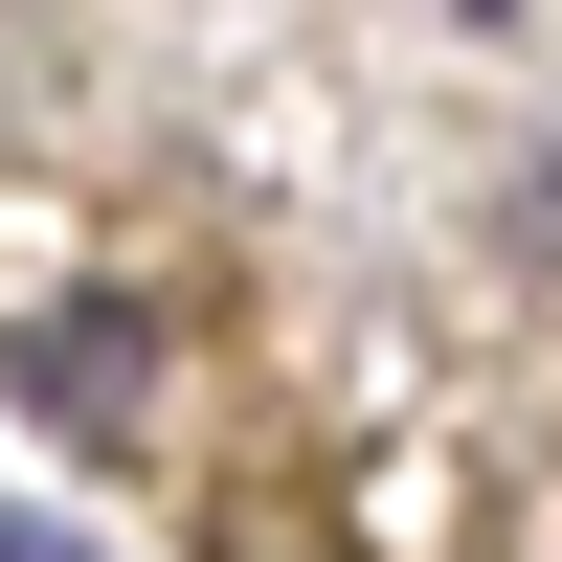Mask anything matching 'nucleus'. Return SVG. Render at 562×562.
<instances>
[{"instance_id":"nucleus-1","label":"nucleus","mask_w":562,"mask_h":562,"mask_svg":"<svg viewBox=\"0 0 562 562\" xmlns=\"http://www.w3.org/2000/svg\"><path fill=\"white\" fill-rule=\"evenodd\" d=\"M23 405H45V428H135V405H158V338H135L113 293H68V315L23 338Z\"/></svg>"},{"instance_id":"nucleus-3","label":"nucleus","mask_w":562,"mask_h":562,"mask_svg":"<svg viewBox=\"0 0 562 562\" xmlns=\"http://www.w3.org/2000/svg\"><path fill=\"white\" fill-rule=\"evenodd\" d=\"M473 23H495V0H473Z\"/></svg>"},{"instance_id":"nucleus-2","label":"nucleus","mask_w":562,"mask_h":562,"mask_svg":"<svg viewBox=\"0 0 562 562\" xmlns=\"http://www.w3.org/2000/svg\"><path fill=\"white\" fill-rule=\"evenodd\" d=\"M0 562H68V540H45V518H0Z\"/></svg>"}]
</instances>
